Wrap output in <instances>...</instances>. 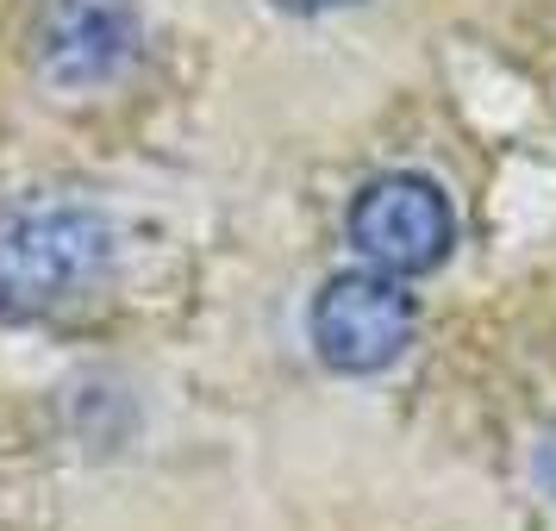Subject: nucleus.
I'll use <instances>...</instances> for the list:
<instances>
[{
  "label": "nucleus",
  "instance_id": "f257e3e1",
  "mask_svg": "<svg viewBox=\"0 0 556 531\" xmlns=\"http://www.w3.org/2000/svg\"><path fill=\"white\" fill-rule=\"evenodd\" d=\"M113 281V226L94 206L38 201L0 219V319L76 313Z\"/></svg>",
  "mask_w": 556,
  "mask_h": 531
},
{
  "label": "nucleus",
  "instance_id": "7ed1b4c3",
  "mask_svg": "<svg viewBox=\"0 0 556 531\" xmlns=\"http://www.w3.org/2000/svg\"><path fill=\"white\" fill-rule=\"evenodd\" d=\"M351 244L363 251V263H376L388 276H431L456 251V206L419 169L376 176L351 201Z\"/></svg>",
  "mask_w": 556,
  "mask_h": 531
},
{
  "label": "nucleus",
  "instance_id": "20e7f679",
  "mask_svg": "<svg viewBox=\"0 0 556 531\" xmlns=\"http://www.w3.org/2000/svg\"><path fill=\"white\" fill-rule=\"evenodd\" d=\"M138 51L131 0H45L31 20V56L56 88H101Z\"/></svg>",
  "mask_w": 556,
  "mask_h": 531
},
{
  "label": "nucleus",
  "instance_id": "f03ea898",
  "mask_svg": "<svg viewBox=\"0 0 556 531\" xmlns=\"http://www.w3.org/2000/svg\"><path fill=\"white\" fill-rule=\"evenodd\" d=\"M419 331V301L406 294V276L388 269H344L313 294L306 338L331 376H381L394 369Z\"/></svg>",
  "mask_w": 556,
  "mask_h": 531
},
{
  "label": "nucleus",
  "instance_id": "39448f33",
  "mask_svg": "<svg viewBox=\"0 0 556 531\" xmlns=\"http://www.w3.org/2000/svg\"><path fill=\"white\" fill-rule=\"evenodd\" d=\"M538 481H544V494L556 501V431L544 438V451H538Z\"/></svg>",
  "mask_w": 556,
  "mask_h": 531
},
{
  "label": "nucleus",
  "instance_id": "423d86ee",
  "mask_svg": "<svg viewBox=\"0 0 556 531\" xmlns=\"http://www.w3.org/2000/svg\"><path fill=\"white\" fill-rule=\"evenodd\" d=\"M281 13H331V7H356V0H276Z\"/></svg>",
  "mask_w": 556,
  "mask_h": 531
}]
</instances>
